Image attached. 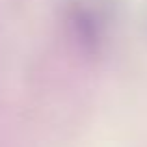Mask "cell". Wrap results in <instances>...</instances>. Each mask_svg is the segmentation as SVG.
<instances>
[{
    "label": "cell",
    "instance_id": "obj_1",
    "mask_svg": "<svg viewBox=\"0 0 147 147\" xmlns=\"http://www.w3.org/2000/svg\"><path fill=\"white\" fill-rule=\"evenodd\" d=\"M117 0H63V22L69 37L84 52L97 54L117 26Z\"/></svg>",
    "mask_w": 147,
    "mask_h": 147
}]
</instances>
